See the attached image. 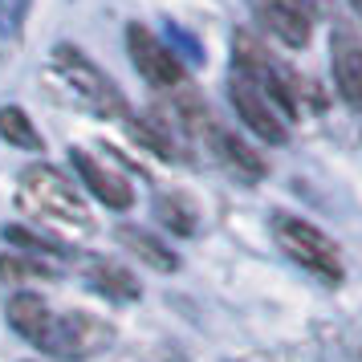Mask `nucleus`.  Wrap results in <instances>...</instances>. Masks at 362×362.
I'll return each mask as SVG.
<instances>
[{
	"mask_svg": "<svg viewBox=\"0 0 362 362\" xmlns=\"http://www.w3.org/2000/svg\"><path fill=\"white\" fill-rule=\"evenodd\" d=\"M354 8H358V13H362V0H354Z\"/></svg>",
	"mask_w": 362,
	"mask_h": 362,
	"instance_id": "6ab92c4d",
	"label": "nucleus"
},
{
	"mask_svg": "<svg viewBox=\"0 0 362 362\" xmlns=\"http://www.w3.org/2000/svg\"><path fill=\"white\" fill-rule=\"evenodd\" d=\"M232 74H240V78H248V82L261 90L264 98L277 106L285 118L297 115V98H293V86L281 78V69L273 66V57L264 53V45L257 41V37L248 33V29H240L236 33V41H232Z\"/></svg>",
	"mask_w": 362,
	"mask_h": 362,
	"instance_id": "20e7f679",
	"label": "nucleus"
},
{
	"mask_svg": "<svg viewBox=\"0 0 362 362\" xmlns=\"http://www.w3.org/2000/svg\"><path fill=\"white\" fill-rule=\"evenodd\" d=\"M8 322L17 329L25 342L49 350V338H53V310L41 301L37 293H17L8 301Z\"/></svg>",
	"mask_w": 362,
	"mask_h": 362,
	"instance_id": "9b49d317",
	"label": "nucleus"
},
{
	"mask_svg": "<svg viewBox=\"0 0 362 362\" xmlns=\"http://www.w3.org/2000/svg\"><path fill=\"white\" fill-rule=\"evenodd\" d=\"M228 98H232V106H236L240 122H245L252 134H261L264 143L281 147V143L289 139V118L281 115L277 106L264 98V94H261L252 82H248V78L232 74V78H228Z\"/></svg>",
	"mask_w": 362,
	"mask_h": 362,
	"instance_id": "0eeeda50",
	"label": "nucleus"
},
{
	"mask_svg": "<svg viewBox=\"0 0 362 362\" xmlns=\"http://www.w3.org/2000/svg\"><path fill=\"white\" fill-rule=\"evenodd\" d=\"M212 139H216V151L228 159L232 171H240L245 180H261V175H264V159L248 147L245 139H236L232 131H212Z\"/></svg>",
	"mask_w": 362,
	"mask_h": 362,
	"instance_id": "f8f14e48",
	"label": "nucleus"
},
{
	"mask_svg": "<svg viewBox=\"0 0 362 362\" xmlns=\"http://www.w3.org/2000/svg\"><path fill=\"white\" fill-rule=\"evenodd\" d=\"M252 17L261 21V29H269L289 49L310 45V33H313L310 0H252Z\"/></svg>",
	"mask_w": 362,
	"mask_h": 362,
	"instance_id": "6e6552de",
	"label": "nucleus"
},
{
	"mask_svg": "<svg viewBox=\"0 0 362 362\" xmlns=\"http://www.w3.org/2000/svg\"><path fill=\"white\" fill-rule=\"evenodd\" d=\"M25 277H57V269L29 257H0V281H25Z\"/></svg>",
	"mask_w": 362,
	"mask_h": 362,
	"instance_id": "f3484780",
	"label": "nucleus"
},
{
	"mask_svg": "<svg viewBox=\"0 0 362 362\" xmlns=\"http://www.w3.org/2000/svg\"><path fill=\"white\" fill-rule=\"evenodd\" d=\"M155 216H159L171 232H180V236H192V232H196V208H192L180 192L155 199Z\"/></svg>",
	"mask_w": 362,
	"mask_h": 362,
	"instance_id": "2eb2a0df",
	"label": "nucleus"
},
{
	"mask_svg": "<svg viewBox=\"0 0 362 362\" xmlns=\"http://www.w3.org/2000/svg\"><path fill=\"white\" fill-rule=\"evenodd\" d=\"M90 281L98 285V293L115 297V301H134V297H139L134 277L131 273H122L118 264H94V269H90Z\"/></svg>",
	"mask_w": 362,
	"mask_h": 362,
	"instance_id": "dca6fc26",
	"label": "nucleus"
},
{
	"mask_svg": "<svg viewBox=\"0 0 362 362\" xmlns=\"http://www.w3.org/2000/svg\"><path fill=\"white\" fill-rule=\"evenodd\" d=\"M8 245H25V248H37V252H62V245L57 240H49V236H37V232H25V228H4L0 232Z\"/></svg>",
	"mask_w": 362,
	"mask_h": 362,
	"instance_id": "a211bd4d",
	"label": "nucleus"
},
{
	"mask_svg": "<svg viewBox=\"0 0 362 362\" xmlns=\"http://www.w3.org/2000/svg\"><path fill=\"white\" fill-rule=\"evenodd\" d=\"M69 159H74V167H78L86 192H94L106 208H118V212H122V208L134 204V192H131V183H127V175H118L110 163L94 159L90 151H69Z\"/></svg>",
	"mask_w": 362,
	"mask_h": 362,
	"instance_id": "9d476101",
	"label": "nucleus"
},
{
	"mask_svg": "<svg viewBox=\"0 0 362 362\" xmlns=\"http://www.w3.org/2000/svg\"><path fill=\"white\" fill-rule=\"evenodd\" d=\"M127 49H131L134 69H139L151 86H159V90H175V86H183L180 53L167 49V45L151 33L147 25H139V21H134V25H127Z\"/></svg>",
	"mask_w": 362,
	"mask_h": 362,
	"instance_id": "39448f33",
	"label": "nucleus"
},
{
	"mask_svg": "<svg viewBox=\"0 0 362 362\" xmlns=\"http://www.w3.org/2000/svg\"><path fill=\"white\" fill-rule=\"evenodd\" d=\"M53 69L66 78V86L78 94V98L94 110V115H106V118H118L127 115V102L118 94V86L102 74L82 49H74V45H57L53 49Z\"/></svg>",
	"mask_w": 362,
	"mask_h": 362,
	"instance_id": "7ed1b4c3",
	"label": "nucleus"
},
{
	"mask_svg": "<svg viewBox=\"0 0 362 362\" xmlns=\"http://www.w3.org/2000/svg\"><path fill=\"white\" fill-rule=\"evenodd\" d=\"M21 204L37 216H49V220H62L74 228H90V212H86L82 196L74 192V183L45 163L29 167L21 175Z\"/></svg>",
	"mask_w": 362,
	"mask_h": 362,
	"instance_id": "f03ea898",
	"label": "nucleus"
},
{
	"mask_svg": "<svg viewBox=\"0 0 362 362\" xmlns=\"http://www.w3.org/2000/svg\"><path fill=\"white\" fill-rule=\"evenodd\" d=\"M329 66H334V86L342 102L362 110V41L350 25H338L329 37Z\"/></svg>",
	"mask_w": 362,
	"mask_h": 362,
	"instance_id": "1a4fd4ad",
	"label": "nucleus"
},
{
	"mask_svg": "<svg viewBox=\"0 0 362 362\" xmlns=\"http://www.w3.org/2000/svg\"><path fill=\"white\" fill-rule=\"evenodd\" d=\"M0 139L21 151H41V134L21 106H0Z\"/></svg>",
	"mask_w": 362,
	"mask_h": 362,
	"instance_id": "4468645a",
	"label": "nucleus"
},
{
	"mask_svg": "<svg viewBox=\"0 0 362 362\" xmlns=\"http://www.w3.org/2000/svg\"><path fill=\"white\" fill-rule=\"evenodd\" d=\"M118 240L131 248V252H134L143 264L159 269V273H171V269H175V257H171V252H167L159 240H155V236H147V232H139V228H131V224H122V228H118Z\"/></svg>",
	"mask_w": 362,
	"mask_h": 362,
	"instance_id": "ddd939ff",
	"label": "nucleus"
},
{
	"mask_svg": "<svg viewBox=\"0 0 362 362\" xmlns=\"http://www.w3.org/2000/svg\"><path fill=\"white\" fill-rule=\"evenodd\" d=\"M110 342H115V329L98 322L94 313H66V317H53V338L45 354H53V358H94Z\"/></svg>",
	"mask_w": 362,
	"mask_h": 362,
	"instance_id": "423d86ee",
	"label": "nucleus"
},
{
	"mask_svg": "<svg viewBox=\"0 0 362 362\" xmlns=\"http://www.w3.org/2000/svg\"><path fill=\"white\" fill-rule=\"evenodd\" d=\"M273 236H277L281 252H285L293 264H301L305 273L329 281V285L342 281L338 245H334L322 228H313V224H305V220H297V216H289V212H277L273 216Z\"/></svg>",
	"mask_w": 362,
	"mask_h": 362,
	"instance_id": "f257e3e1",
	"label": "nucleus"
}]
</instances>
